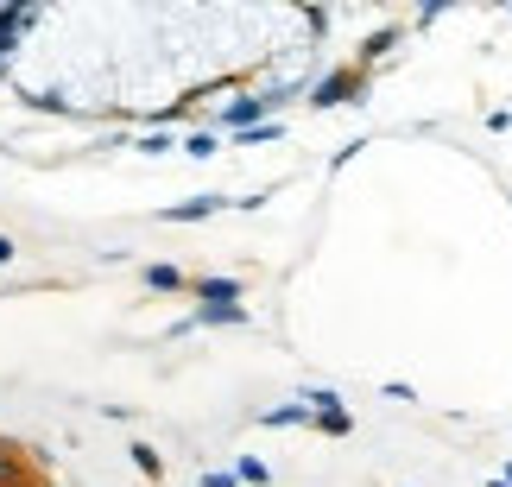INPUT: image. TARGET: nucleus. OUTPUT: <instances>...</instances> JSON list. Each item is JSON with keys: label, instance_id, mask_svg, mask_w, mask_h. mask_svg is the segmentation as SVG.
I'll return each mask as SVG.
<instances>
[{"label": "nucleus", "instance_id": "1", "mask_svg": "<svg viewBox=\"0 0 512 487\" xmlns=\"http://www.w3.org/2000/svg\"><path fill=\"white\" fill-rule=\"evenodd\" d=\"M361 89H367L361 70H336L317 83V108H348V102H361Z\"/></svg>", "mask_w": 512, "mask_h": 487}, {"label": "nucleus", "instance_id": "2", "mask_svg": "<svg viewBox=\"0 0 512 487\" xmlns=\"http://www.w3.org/2000/svg\"><path fill=\"white\" fill-rule=\"evenodd\" d=\"M272 108H279V89H272V95H241V102H228V108H222V121H228L234 133H247V127H260Z\"/></svg>", "mask_w": 512, "mask_h": 487}, {"label": "nucleus", "instance_id": "3", "mask_svg": "<svg viewBox=\"0 0 512 487\" xmlns=\"http://www.w3.org/2000/svg\"><path fill=\"white\" fill-rule=\"evenodd\" d=\"M228 197H190V203H177V209H165V222H203V216H215Z\"/></svg>", "mask_w": 512, "mask_h": 487}, {"label": "nucleus", "instance_id": "4", "mask_svg": "<svg viewBox=\"0 0 512 487\" xmlns=\"http://www.w3.org/2000/svg\"><path fill=\"white\" fill-rule=\"evenodd\" d=\"M196 298L203 304H241V285L234 279H196Z\"/></svg>", "mask_w": 512, "mask_h": 487}, {"label": "nucleus", "instance_id": "5", "mask_svg": "<svg viewBox=\"0 0 512 487\" xmlns=\"http://www.w3.org/2000/svg\"><path fill=\"white\" fill-rule=\"evenodd\" d=\"M190 323H247V310H241V304H203Z\"/></svg>", "mask_w": 512, "mask_h": 487}, {"label": "nucleus", "instance_id": "6", "mask_svg": "<svg viewBox=\"0 0 512 487\" xmlns=\"http://www.w3.org/2000/svg\"><path fill=\"white\" fill-rule=\"evenodd\" d=\"M146 285L152 291H177V285H184V272H177V266H146Z\"/></svg>", "mask_w": 512, "mask_h": 487}, {"label": "nucleus", "instance_id": "7", "mask_svg": "<svg viewBox=\"0 0 512 487\" xmlns=\"http://www.w3.org/2000/svg\"><path fill=\"white\" fill-rule=\"evenodd\" d=\"M310 412H304V405H279V412H266L260 424H272V431H285V424H304Z\"/></svg>", "mask_w": 512, "mask_h": 487}, {"label": "nucleus", "instance_id": "8", "mask_svg": "<svg viewBox=\"0 0 512 487\" xmlns=\"http://www.w3.org/2000/svg\"><path fill=\"white\" fill-rule=\"evenodd\" d=\"M19 475H26V469H19V456L0 443V487H19Z\"/></svg>", "mask_w": 512, "mask_h": 487}, {"label": "nucleus", "instance_id": "9", "mask_svg": "<svg viewBox=\"0 0 512 487\" xmlns=\"http://www.w3.org/2000/svg\"><path fill=\"white\" fill-rule=\"evenodd\" d=\"M241 481H253V487H266L272 475H266V462H253V456H241Z\"/></svg>", "mask_w": 512, "mask_h": 487}, {"label": "nucleus", "instance_id": "10", "mask_svg": "<svg viewBox=\"0 0 512 487\" xmlns=\"http://www.w3.org/2000/svg\"><path fill=\"white\" fill-rule=\"evenodd\" d=\"M184 152H190V159H209V152H215V140H209V133H190V140H184Z\"/></svg>", "mask_w": 512, "mask_h": 487}, {"label": "nucleus", "instance_id": "11", "mask_svg": "<svg viewBox=\"0 0 512 487\" xmlns=\"http://www.w3.org/2000/svg\"><path fill=\"white\" fill-rule=\"evenodd\" d=\"M317 424H323V431H336V437H342V431H348V412H342V405H336V412H317Z\"/></svg>", "mask_w": 512, "mask_h": 487}, {"label": "nucleus", "instance_id": "12", "mask_svg": "<svg viewBox=\"0 0 512 487\" xmlns=\"http://www.w3.org/2000/svg\"><path fill=\"white\" fill-rule=\"evenodd\" d=\"M133 462H140L146 475H159V469H165V462H159V450H146V443H140V450H133Z\"/></svg>", "mask_w": 512, "mask_h": 487}, {"label": "nucleus", "instance_id": "13", "mask_svg": "<svg viewBox=\"0 0 512 487\" xmlns=\"http://www.w3.org/2000/svg\"><path fill=\"white\" fill-rule=\"evenodd\" d=\"M386 51H392V32H380V38H367V51H361V57H367V64H373V57H386Z\"/></svg>", "mask_w": 512, "mask_h": 487}, {"label": "nucleus", "instance_id": "14", "mask_svg": "<svg viewBox=\"0 0 512 487\" xmlns=\"http://www.w3.org/2000/svg\"><path fill=\"white\" fill-rule=\"evenodd\" d=\"M7 260H13V241H7V235H0V266H7Z\"/></svg>", "mask_w": 512, "mask_h": 487}]
</instances>
